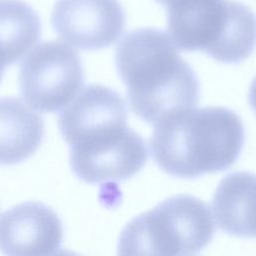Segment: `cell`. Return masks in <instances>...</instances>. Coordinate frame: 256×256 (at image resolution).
Listing matches in <instances>:
<instances>
[{"instance_id": "6da1fadb", "label": "cell", "mask_w": 256, "mask_h": 256, "mask_svg": "<svg viewBox=\"0 0 256 256\" xmlns=\"http://www.w3.org/2000/svg\"><path fill=\"white\" fill-rule=\"evenodd\" d=\"M59 130L70 145V166L87 183L126 180L145 165L143 138L127 125L123 98L99 84L84 88L58 118Z\"/></svg>"}, {"instance_id": "7a4b0ae2", "label": "cell", "mask_w": 256, "mask_h": 256, "mask_svg": "<svg viewBox=\"0 0 256 256\" xmlns=\"http://www.w3.org/2000/svg\"><path fill=\"white\" fill-rule=\"evenodd\" d=\"M115 62L132 111L147 123L156 124L198 103V79L162 30L126 33L116 48Z\"/></svg>"}, {"instance_id": "3957f363", "label": "cell", "mask_w": 256, "mask_h": 256, "mask_svg": "<svg viewBox=\"0 0 256 256\" xmlns=\"http://www.w3.org/2000/svg\"><path fill=\"white\" fill-rule=\"evenodd\" d=\"M245 139L242 120L226 107L207 106L172 113L155 124L150 148L166 173L194 178L230 168Z\"/></svg>"}, {"instance_id": "277c9868", "label": "cell", "mask_w": 256, "mask_h": 256, "mask_svg": "<svg viewBox=\"0 0 256 256\" xmlns=\"http://www.w3.org/2000/svg\"><path fill=\"white\" fill-rule=\"evenodd\" d=\"M166 10L169 38L183 51L236 64L256 47V15L239 1L192 0Z\"/></svg>"}, {"instance_id": "5b68a950", "label": "cell", "mask_w": 256, "mask_h": 256, "mask_svg": "<svg viewBox=\"0 0 256 256\" xmlns=\"http://www.w3.org/2000/svg\"><path fill=\"white\" fill-rule=\"evenodd\" d=\"M215 232L208 206L186 194L160 202L126 224L118 256H189L206 247Z\"/></svg>"}, {"instance_id": "8992f818", "label": "cell", "mask_w": 256, "mask_h": 256, "mask_svg": "<svg viewBox=\"0 0 256 256\" xmlns=\"http://www.w3.org/2000/svg\"><path fill=\"white\" fill-rule=\"evenodd\" d=\"M83 82L79 55L58 40L40 43L20 64V94L30 107L40 112L64 108L77 95Z\"/></svg>"}, {"instance_id": "52a82bcc", "label": "cell", "mask_w": 256, "mask_h": 256, "mask_svg": "<svg viewBox=\"0 0 256 256\" xmlns=\"http://www.w3.org/2000/svg\"><path fill=\"white\" fill-rule=\"evenodd\" d=\"M51 23L67 43L97 50L118 40L125 27V13L118 0H57Z\"/></svg>"}, {"instance_id": "ba28073f", "label": "cell", "mask_w": 256, "mask_h": 256, "mask_svg": "<svg viewBox=\"0 0 256 256\" xmlns=\"http://www.w3.org/2000/svg\"><path fill=\"white\" fill-rule=\"evenodd\" d=\"M62 239L61 220L43 203H21L0 216V251L5 256H50Z\"/></svg>"}, {"instance_id": "9c48e42d", "label": "cell", "mask_w": 256, "mask_h": 256, "mask_svg": "<svg viewBox=\"0 0 256 256\" xmlns=\"http://www.w3.org/2000/svg\"><path fill=\"white\" fill-rule=\"evenodd\" d=\"M216 222L237 237H256V174L238 171L226 175L212 200Z\"/></svg>"}, {"instance_id": "30bf717a", "label": "cell", "mask_w": 256, "mask_h": 256, "mask_svg": "<svg viewBox=\"0 0 256 256\" xmlns=\"http://www.w3.org/2000/svg\"><path fill=\"white\" fill-rule=\"evenodd\" d=\"M44 137V121L15 97H0V164L13 165L32 156Z\"/></svg>"}, {"instance_id": "8fae6325", "label": "cell", "mask_w": 256, "mask_h": 256, "mask_svg": "<svg viewBox=\"0 0 256 256\" xmlns=\"http://www.w3.org/2000/svg\"><path fill=\"white\" fill-rule=\"evenodd\" d=\"M37 12L21 0H0V60L6 66L19 60L39 40Z\"/></svg>"}, {"instance_id": "7c38bea8", "label": "cell", "mask_w": 256, "mask_h": 256, "mask_svg": "<svg viewBox=\"0 0 256 256\" xmlns=\"http://www.w3.org/2000/svg\"><path fill=\"white\" fill-rule=\"evenodd\" d=\"M248 101L253 109V111L256 113V77L253 79L248 93Z\"/></svg>"}, {"instance_id": "4fadbf2b", "label": "cell", "mask_w": 256, "mask_h": 256, "mask_svg": "<svg viewBox=\"0 0 256 256\" xmlns=\"http://www.w3.org/2000/svg\"><path fill=\"white\" fill-rule=\"evenodd\" d=\"M158 3H160L161 5L165 6V8L173 5V4H176V3H179V2H182V1H185V0H156Z\"/></svg>"}, {"instance_id": "5bb4252c", "label": "cell", "mask_w": 256, "mask_h": 256, "mask_svg": "<svg viewBox=\"0 0 256 256\" xmlns=\"http://www.w3.org/2000/svg\"><path fill=\"white\" fill-rule=\"evenodd\" d=\"M52 256H80V255H78L72 251H60L58 253L53 254Z\"/></svg>"}, {"instance_id": "9a60e30c", "label": "cell", "mask_w": 256, "mask_h": 256, "mask_svg": "<svg viewBox=\"0 0 256 256\" xmlns=\"http://www.w3.org/2000/svg\"><path fill=\"white\" fill-rule=\"evenodd\" d=\"M4 69H5V65L0 61V81L3 77V73H4Z\"/></svg>"}]
</instances>
